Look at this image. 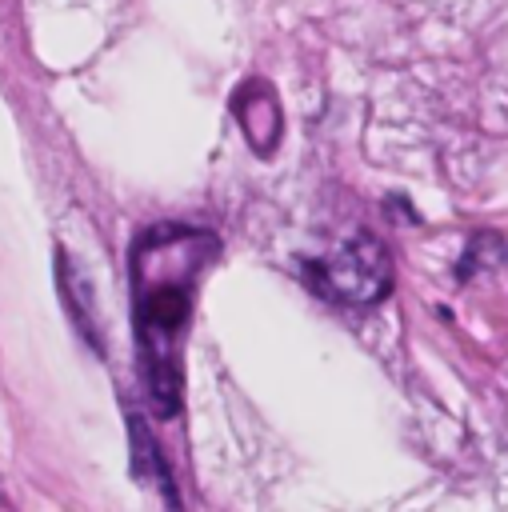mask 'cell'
I'll list each match as a JSON object with an SVG mask.
<instances>
[{"mask_svg": "<svg viewBox=\"0 0 508 512\" xmlns=\"http://www.w3.org/2000/svg\"><path fill=\"white\" fill-rule=\"evenodd\" d=\"M220 240L192 224H152L132 244V312L136 352L148 400L160 416L184 404V336L192 324L196 284L212 268Z\"/></svg>", "mask_w": 508, "mask_h": 512, "instance_id": "obj_1", "label": "cell"}, {"mask_svg": "<svg viewBox=\"0 0 508 512\" xmlns=\"http://www.w3.org/2000/svg\"><path fill=\"white\" fill-rule=\"evenodd\" d=\"M316 292L340 304H376L392 288L388 248L372 232H352L324 260L312 264Z\"/></svg>", "mask_w": 508, "mask_h": 512, "instance_id": "obj_2", "label": "cell"}, {"mask_svg": "<svg viewBox=\"0 0 508 512\" xmlns=\"http://www.w3.org/2000/svg\"><path fill=\"white\" fill-rule=\"evenodd\" d=\"M56 284H60V300H64V312L68 320L76 324V332L96 348V356L108 352L104 344V320H100V304H96V288H92V276L76 264L72 252H56Z\"/></svg>", "mask_w": 508, "mask_h": 512, "instance_id": "obj_3", "label": "cell"}, {"mask_svg": "<svg viewBox=\"0 0 508 512\" xmlns=\"http://www.w3.org/2000/svg\"><path fill=\"white\" fill-rule=\"evenodd\" d=\"M232 112L248 136V144L260 156H272L280 144V100L264 80H248L236 96H232Z\"/></svg>", "mask_w": 508, "mask_h": 512, "instance_id": "obj_4", "label": "cell"}, {"mask_svg": "<svg viewBox=\"0 0 508 512\" xmlns=\"http://www.w3.org/2000/svg\"><path fill=\"white\" fill-rule=\"evenodd\" d=\"M128 440H132V476L136 480H160L168 504H176V492H172V480H168V468L160 460V448L152 440V432L144 428V420L132 412L128 416Z\"/></svg>", "mask_w": 508, "mask_h": 512, "instance_id": "obj_5", "label": "cell"}, {"mask_svg": "<svg viewBox=\"0 0 508 512\" xmlns=\"http://www.w3.org/2000/svg\"><path fill=\"white\" fill-rule=\"evenodd\" d=\"M0 504H8V500H4V480H0Z\"/></svg>", "mask_w": 508, "mask_h": 512, "instance_id": "obj_6", "label": "cell"}]
</instances>
